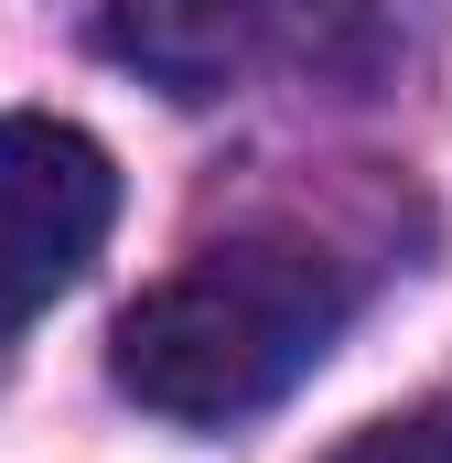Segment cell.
<instances>
[{
    "label": "cell",
    "instance_id": "obj_1",
    "mask_svg": "<svg viewBox=\"0 0 452 463\" xmlns=\"http://www.w3.org/2000/svg\"><path fill=\"white\" fill-rule=\"evenodd\" d=\"M344 302L355 291L313 237H226L118 313L108 377L162 420L226 431L324 366V345L344 335Z\"/></svg>",
    "mask_w": 452,
    "mask_h": 463
},
{
    "label": "cell",
    "instance_id": "obj_3",
    "mask_svg": "<svg viewBox=\"0 0 452 463\" xmlns=\"http://www.w3.org/2000/svg\"><path fill=\"white\" fill-rule=\"evenodd\" d=\"M324 0H108V54L173 98H226L313 33Z\"/></svg>",
    "mask_w": 452,
    "mask_h": 463
},
{
    "label": "cell",
    "instance_id": "obj_4",
    "mask_svg": "<svg viewBox=\"0 0 452 463\" xmlns=\"http://www.w3.org/2000/svg\"><path fill=\"white\" fill-rule=\"evenodd\" d=\"M334 463H452V399L410 410V420H377V431H355Z\"/></svg>",
    "mask_w": 452,
    "mask_h": 463
},
{
    "label": "cell",
    "instance_id": "obj_2",
    "mask_svg": "<svg viewBox=\"0 0 452 463\" xmlns=\"http://www.w3.org/2000/svg\"><path fill=\"white\" fill-rule=\"evenodd\" d=\"M118 173L76 118H0V335L87 280L108 248Z\"/></svg>",
    "mask_w": 452,
    "mask_h": 463
}]
</instances>
